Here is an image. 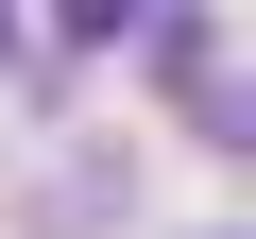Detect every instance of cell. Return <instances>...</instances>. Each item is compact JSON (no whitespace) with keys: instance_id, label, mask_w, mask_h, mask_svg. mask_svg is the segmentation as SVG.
<instances>
[{"instance_id":"cell-1","label":"cell","mask_w":256,"mask_h":239,"mask_svg":"<svg viewBox=\"0 0 256 239\" xmlns=\"http://www.w3.org/2000/svg\"><path fill=\"white\" fill-rule=\"evenodd\" d=\"M137 18H154V0H68V34H86V52H120Z\"/></svg>"}]
</instances>
